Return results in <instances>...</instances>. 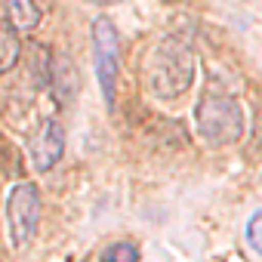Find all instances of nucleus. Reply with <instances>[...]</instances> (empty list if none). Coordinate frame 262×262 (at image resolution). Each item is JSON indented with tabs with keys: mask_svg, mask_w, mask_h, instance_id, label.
<instances>
[{
	"mask_svg": "<svg viewBox=\"0 0 262 262\" xmlns=\"http://www.w3.org/2000/svg\"><path fill=\"white\" fill-rule=\"evenodd\" d=\"M142 80L155 99H164V102L179 99L194 80V50L188 47V40L161 37L145 56Z\"/></svg>",
	"mask_w": 262,
	"mask_h": 262,
	"instance_id": "nucleus-1",
	"label": "nucleus"
},
{
	"mask_svg": "<svg viewBox=\"0 0 262 262\" xmlns=\"http://www.w3.org/2000/svg\"><path fill=\"white\" fill-rule=\"evenodd\" d=\"M194 126H198V136L210 148H225L237 142L244 133V111L237 99L222 93H207L194 105Z\"/></svg>",
	"mask_w": 262,
	"mask_h": 262,
	"instance_id": "nucleus-2",
	"label": "nucleus"
},
{
	"mask_svg": "<svg viewBox=\"0 0 262 262\" xmlns=\"http://www.w3.org/2000/svg\"><path fill=\"white\" fill-rule=\"evenodd\" d=\"M93 59H96V77L99 90L108 108H114V90H117V68H120V40L117 28L108 16H99L93 22Z\"/></svg>",
	"mask_w": 262,
	"mask_h": 262,
	"instance_id": "nucleus-3",
	"label": "nucleus"
},
{
	"mask_svg": "<svg viewBox=\"0 0 262 262\" xmlns=\"http://www.w3.org/2000/svg\"><path fill=\"white\" fill-rule=\"evenodd\" d=\"M7 222H10V241L16 250L28 247L31 237L37 234L40 222V191L34 182H19L13 185L7 198Z\"/></svg>",
	"mask_w": 262,
	"mask_h": 262,
	"instance_id": "nucleus-4",
	"label": "nucleus"
},
{
	"mask_svg": "<svg viewBox=\"0 0 262 262\" xmlns=\"http://www.w3.org/2000/svg\"><path fill=\"white\" fill-rule=\"evenodd\" d=\"M62 151H65V129H62L59 120L47 117L37 126L34 139H31V164H34V170L37 173L53 170L62 161Z\"/></svg>",
	"mask_w": 262,
	"mask_h": 262,
	"instance_id": "nucleus-5",
	"label": "nucleus"
},
{
	"mask_svg": "<svg viewBox=\"0 0 262 262\" xmlns=\"http://www.w3.org/2000/svg\"><path fill=\"white\" fill-rule=\"evenodd\" d=\"M50 86H53V96L59 105H71L77 90H80V74L74 68V62L68 56H56L53 59V68H50Z\"/></svg>",
	"mask_w": 262,
	"mask_h": 262,
	"instance_id": "nucleus-6",
	"label": "nucleus"
},
{
	"mask_svg": "<svg viewBox=\"0 0 262 262\" xmlns=\"http://www.w3.org/2000/svg\"><path fill=\"white\" fill-rule=\"evenodd\" d=\"M0 4H4L7 22H10L16 31H31V28H37L40 10H37L34 0H0Z\"/></svg>",
	"mask_w": 262,
	"mask_h": 262,
	"instance_id": "nucleus-7",
	"label": "nucleus"
},
{
	"mask_svg": "<svg viewBox=\"0 0 262 262\" xmlns=\"http://www.w3.org/2000/svg\"><path fill=\"white\" fill-rule=\"evenodd\" d=\"M22 56V40H19V31L7 22L0 19V74H10L16 68Z\"/></svg>",
	"mask_w": 262,
	"mask_h": 262,
	"instance_id": "nucleus-8",
	"label": "nucleus"
},
{
	"mask_svg": "<svg viewBox=\"0 0 262 262\" xmlns=\"http://www.w3.org/2000/svg\"><path fill=\"white\" fill-rule=\"evenodd\" d=\"M102 262H139V247L129 241H117L102 250Z\"/></svg>",
	"mask_w": 262,
	"mask_h": 262,
	"instance_id": "nucleus-9",
	"label": "nucleus"
},
{
	"mask_svg": "<svg viewBox=\"0 0 262 262\" xmlns=\"http://www.w3.org/2000/svg\"><path fill=\"white\" fill-rule=\"evenodd\" d=\"M247 241H250V247L262 256V210H256V213L250 216V222H247Z\"/></svg>",
	"mask_w": 262,
	"mask_h": 262,
	"instance_id": "nucleus-10",
	"label": "nucleus"
},
{
	"mask_svg": "<svg viewBox=\"0 0 262 262\" xmlns=\"http://www.w3.org/2000/svg\"><path fill=\"white\" fill-rule=\"evenodd\" d=\"M86 4H99V7H108V4H120V0H86Z\"/></svg>",
	"mask_w": 262,
	"mask_h": 262,
	"instance_id": "nucleus-11",
	"label": "nucleus"
}]
</instances>
